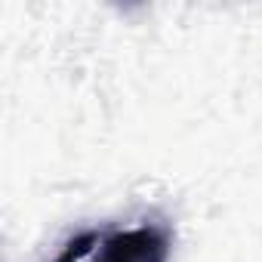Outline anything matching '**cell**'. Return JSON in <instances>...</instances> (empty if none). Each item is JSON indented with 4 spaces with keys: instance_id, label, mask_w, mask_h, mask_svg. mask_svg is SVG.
<instances>
[{
    "instance_id": "obj_1",
    "label": "cell",
    "mask_w": 262,
    "mask_h": 262,
    "mask_svg": "<svg viewBox=\"0 0 262 262\" xmlns=\"http://www.w3.org/2000/svg\"><path fill=\"white\" fill-rule=\"evenodd\" d=\"M173 234L164 225L120 228L99 241L90 262H170Z\"/></svg>"
},
{
    "instance_id": "obj_2",
    "label": "cell",
    "mask_w": 262,
    "mask_h": 262,
    "mask_svg": "<svg viewBox=\"0 0 262 262\" xmlns=\"http://www.w3.org/2000/svg\"><path fill=\"white\" fill-rule=\"evenodd\" d=\"M99 241H102V234L83 231V234H77V237H71V241L65 244V250L56 256V262H80V259H86L90 253H96Z\"/></svg>"
}]
</instances>
